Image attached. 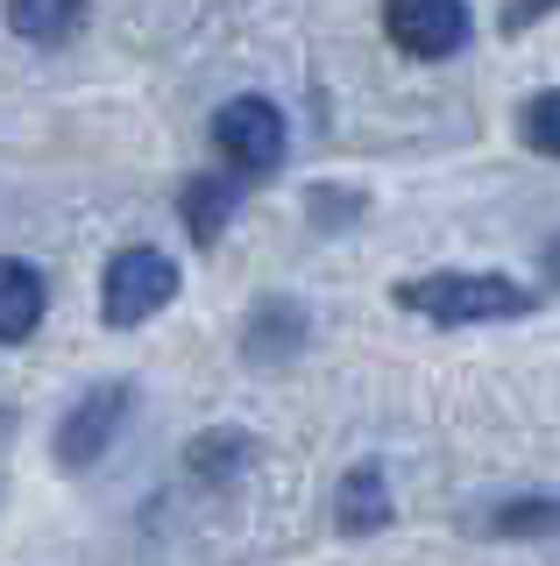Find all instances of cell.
<instances>
[{
    "instance_id": "obj_1",
    "label": "cell",
    "mask_w": 560,
    "mask_h": 566,
    "mask_svg": "<svg viewBox=\"0 0 560 566\" xmlns=\"http://www.w3.org/2000/svg\"><path fill=\"white\" fill-rule=\"evenodd\" d=\"M397 305L433 318V326H489V318H518L532 312V291L511 276H489V270H433V276H412L397 283Z\"/></svg>"
},
{
    "instance_id": "obj_2",
    "label": "cell",
    "mask_w": 560,
    "mask_h": 566,
    "mask_svg": "<svg viewBox=\"0 0 560 566\" xmlns=\"http://www.w3.org/2000/svg\"><path fill=\"white\" fill-rule=\"evenodd\" d=\"M178 297V262L164 248H121L100 276V318L107 326H143Z\"/></svg>"
},
{
    "instance_id": "obj_3",
    "label": "cell",
    "mask_w": 560,
    "mask_h": 566,
    "mask_svg": "<svg viewBox=\"0 0 560 566\" xmlns=\"http://www.w3.org/2000/svg\"><path fill=\"white\" fill-rule=\"evenodd\" d=\"M214 149L241 177H270L284 164V114H277L270 99H227L214 114Z\"/></svg>"
},
{
    "instance_id": "obj_4",
    "label": "cell",
    "mask_w": 560,
    "mask_h": 566,
    "mask_svg": "<svg viewBox=\"0 0 560 566\" xmlns=\"http://www.w3.org/2000/svg\"><path fill=\"white\" fill-rule=\"evenodd\" d=\"M383 35L405 57H454L468 43V0H383Z\"/></svg>"
},
{
    "instance_id": "obj_5",
    "label": "cell",
    "mask_w": 560,
    "mask_h": 566,
    "mask_svg": "<svg viewBox=\"0 0 560 566\" xmlns=\"http://www.w3.org/2000/svg\"><path fill=\"white\" fill-rule=\"evenodd\" d=\"M128 403H135L128 382L85 389L72 411H64V424H58V460H64V468H93V460L114 447V432H121V418H128Z\"/></svg>"
},
{
    "instance_id": "obj_6",
    "label": "cell",
    "mask_w": 560,
    "mask_h": 566,
    "mask_svg": "<svg viewBox=\"0 0 560 566\" xmlns=\"http://www.w3.org/2000/svg\"><path fill=\"white\" fill-rule=\"evenodd\" d=\"M334 517H341V531H355V538H370V531L391 524V482H383L376 460H362V468H348V474H341V489H334Z\"/></svg>"
},
{
    "instance_id": "obj_7",
    "label": "cell",
    "mask_w": 560,
    "mask_h": 566,
    "mask_svg": "<svg viewBox=\"0 0 560 566\" xmlns=\"http://www.w3.org/2000/svg\"><path fill=\"white\" fill-rule=\"evenodd\" d=\"M43 305H50V291H43V276L29 270V262H14V255H0V340H29V333L43 326Z\"/></svg>"
},
{
    "instance_id": "obj_8",
    "label": "cell",
    "mask_w": 560,
    "mask_h": 566,
    "mask_svg": "<svg viewBox=\"0 0 560 566\" xmlns=\"http://www.w3.org/2000/svg\"><path fill=\"white\" fill-rule=\"evenodd\" d=\"M249 460H256V439H249V432H235V424H220V432H199V439L185 447V468L199 474L206 489H214V482H235Z\"/></svg>"
},
{
    "instance_id": "obj_9",
    "label": "cell",
    "mask_w": 560,
    "mask_h": 566,
    "mask_svg": "<svg viewBox=\"0 0 560 566\" xmlns=\"http://www.w3.org/2000/svg\"><path fill=\"white\" fill-rule=\"evenodd\" d=\"M178 206H185V227H191V241H199V248H214V241L227 234V220H235L241 191H235V185H220V177H191Z\"/></svg>"
},
{
    "instance_id": "obj_10",
    "label": "cell",
    "mask_w": 560,
    "mask_h": 566,
    "mask_svg": "<svg viewBox=\"0 0 560 566\" xmlns=\"http://www.w3.org/2000/svg\"><path fill=\"white\" fill-rule=\"evenodd\" d=\"M79 14H85V0H8V29L22 43H64L79 29Z\"/></svg>"
},
{
    "instance_id": "obj_11",
    "label": "cell",
    "mask_w": 560,
    "mask_h": 566,
    "mask_svg": "<svg viewBox=\"0 0 560 566\" xmlns=\"http://www.w3.org/2000/svg\"><path fill=\"white\" fill-rule=\"evenodd\" d=\"M305 340V312L291 305V297H270L256 318H249V354L256 361H277V354H291Z\"/></svg>"
},
{
    "instance_id": "obj_12",
    "label": "cell",
    "mask_w": 560,
    "mask_h": 566,
    "mask_svg": "<svg viewBox=\"0 0 560 566\" xmlns=\"http://www.w3.org/2000/svg\"><path fill=\"white\" fill-rule=\"evenodd\" d=\"M489 531H504V538H553L560 531V495H518V503H497Z\"/></svg>"
},
{
    "instance_id": "obj_13",
    "label": "cell",
    "mask_w": 560,
    "mask_h": 566,
    "mask_svg": "<svg viewBox=\"0 0 560 566\" xmlns=\"http://www.w3.org/2000/svg\"><path fill=\"white\" fill-rule=\"evenodd\" d=\"M518 135H525V149H539V156H553V164H560V85H553V93H532V99H525Z\"/></svg>"
}]
</instances>
